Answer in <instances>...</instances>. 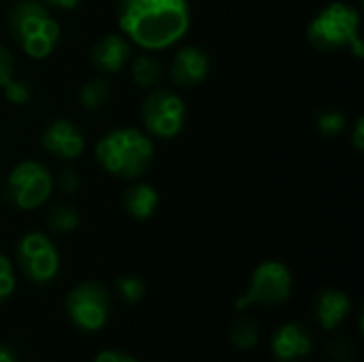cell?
Instances as JSON below:
<instances>
[{
    "instance_id": "6da1fadb",
    "label": "cell",
    "mask_w": 364,
    "mask_h": 362,
    "mask_svg": "<svg viewBox=\"0 0 364 362\" xmlns=\"http://www.w3.org/2000/svg\"><path fill=\"white\" fill-rule=\"evenodd\" d=\"M117 23L130 43L160 51L188 34L192 11L188 0H119Z\"/></svg>"
},
{
    "instance_id": "7a4b0ae2",
    "label": "cell",
    "mask_w": 364,
    "mask_h": 362,
    "mask_svg": "<svg viewBox=\"0 0 364 362\" xmlns=\"http://www.w3.org/2000/svg\"><path fill=\"white\" fill-rule=\"evenodd\" d=\"M98 164L113 177L139 179L154 160V141L139 128H115L96 143Z\"/></svg>"
},
{
    "instance_id": "3957f363",
    "label": "cell",
    "mask_w": 364,
    "mask_h": 362,
    "mask_svg": "<svg viewBox=\"0 0 364 362\" xmlns=\"http://www.w3.org/2000/svg\"><path fill=\"white\" fill-rule=\"evenodd\" d=\"M6 21L13 41L32 60L49 58L60 45V23L41 0H15Z\"/></svg>"
},
{
    "instance_id": "277c9868",
    "label": "cell",
    "mask_w": 364,
    "mask_h": 362,
    "mask_svg": "<svg viewBox=\"0 0 364 362\" xmlns=\"http://www.w3.org/2000/svg\"><path fill=\"white\" fill-rule=\"evenodd\" d=\"M307 41L322 53L348 49L356 58H363L364 49L358 9L339 0L326 4L311 17L307 26Z\"/></svg>"
},
{
    "instance_id": "5b68a950",
    "label": "cell",
    "mask_w": 364,
    "mask_h": 362,
    "mask_svg": "<svg viewBox=\"0 0 364 362\" xmlns=\"http://www.w3.org/2000/svg\"><path fill=\"white\" fill-rule=\"evenodd\" d=\"M141 119L149 137L154 139H175L188 119V109L183 98L166 87H156L147 94L141 105Z\"/></svg>"
},
{
    "instance_id": "8992f818",
    "label": "cell",
    "mask_w": 364,
    "mask_h": 362,
    "mask_svg": "<svg viewBox=\"0 0 364 362\" xmlns=\"http://www.w3.org/2000/svg\"><path fill=\"white\" fill-rule=\"evenodd\" d=\"M292 294V273L284 262L264 260L260 262L250 280V288L243 297L237 299L235 309L243 312L252 305L277 307L286 303Z\"/></svg>"
},
{
    "instance_id": "52a82bcc",
    "label": "cell",
    "mask_w": 364,
    "mask_h": 362,
    "mask_svg": "<svg viewBox=\"0 0 364 362\" xmlns=\"http://www.w3.org/2000/svg\"><path fill=\"white\" fill-rule=\"evenodd\" d=\"M53 190V177L49 169L36 160L19 162L6 179V201L21 211H32L41 207Z\"/></svg>"
},
{
    "instance_id": "ba28073f",
    "label": "cell",
    "mask_w": 364,
    "mask_h": 362,
    "mask_svg": "<svg viewBox=\"0 0 364 362\" xmlns=\"http://www.w3.org/2000/svg\"><path fill=\"white\" fill-rule=\"evenodd\" d=\"M66 314L70 322L83 331H100L111 316L109 290L98 282H81L66 294Z\"/></svg>"
},
{
    "instance_id": "9c48e42d",
    "label": "cell",
    "mask_w": 364,
    "mask_h": 362,
    "mask_svg": "<svg viewBox=\"0 0 364 362\" xmlns=\"http://www.w3.org/2000/svg\"><path fill=\"white\" fill-rule=\"evenodd\" d=\"M17 265L32 284H49L58 277L60 254L47 235L32 230L17 243Z\"/></svg>"
},
{
    "instance_id": "30bf717a",
    "label": "cell",
    "mask_w": 364,
    "mask_h": 362,
    "mask_svg": "<svg viewBox=\"0 0 364 362\" xmlns=\"http://www.w3.org/2000/svg\"><path fill=\"white\" fill-rule=\"evenodd\" d=\"M41 145L47 154L60 160H77L85 149V137L75 122L58 117L45 128Z\"/></svg>"
},
{
    "instance_id": "8fae6325",
    "label": "cell",
    "mask_w": 364,
    "mask_h": 362,
    "mask_svg": "<svg viewBox=\"0 0 364 362\" xmlns=\"http://www.w3.org/2000/svg\"><path fill=\"white\" fill-rule=\"evenodd\" d=\"M211 70V58L203 47L188 45L181 47L171 62V79L179 87H196L200 85Z\"/></svg>"
},
{
    "instance_id": "7c38bea8",
    "label": "cell",
    "mask_w": 364,
    "mask_h": 362,
    "mask_svg": "<svg viewBox=\"0 0 364 362\" xmlns=\"http://www.w3.org/2000/svg\"><path fill=\"white\" fill-rule=\"evenodd\" d=\"M314 348L311 333L296 322L284 324L271 339L273 356L279 362H303Z\"/></svg>"
},
{
    "instance_id": "4fadbf2b",
    "label": "cell",
    "mask_w": 364,
    "mask_h": 362,
    "mask_svg": "<svg viewBox=\"0 0 364 362\" xmlns=\"http://www.w3.org/2000/svg\"><path fill=\"white\" fill-rule=\"evenodd\" d=\"M130 53H132V47L124 34H105L90 49V62L98 73L113 75L126 66V62L130 60Z\"/></svg>"
},
{
    "instance_id": "5bb4252c",
    "label": "cell",
    "mask_w": 364,
    "mask_h": 362,
    "mask_svg": "<svg viewBox=\"0 0 364 362\" xmlns=\"http://www.w3.org/2000/svg\"><path fill=\"white\" fill-rule=\"evenodd\" d=\"M314 309H316V318H318L320 326L326 331H333L350 316L352 303L346 292H341L337 288H326L316 297Z\"/></svg>"
},
{
    "instance_id": "9a60e30c",
    "label": "cell",
    "mask_w": 364,
    "mask_h": 362,
    "mask_svg": "<svg viewBox=\"0 0 364 362\" xmlns=\"http://www.w3.org/2000/svg\"><path fill=\"white\" fill-rule=\"evenodd\" d=\"M122 203H124V209L128 211L130 218L145 222L156 213L158 203H160V194L156 192L154 186L145 183V181H136V183L126 188Z\"/></svg>"
},
{
    "instance_id": "2e32d148",
    "label": "cell",
    "mask_w": 364,
    "mask_h": 362,
    "mask_svg": "<svg viewBox=\"0 0 364 362\" xmlns=\"http://www.w3.org/2000/svg\"><path fill=\"white\" fill-rule=\"evenodd\" d=\"M162 75H164V66L156 55L143 53L132 62V79L141 87H156L162 81Z\"/></svg>"
},
{
    "instance_id": "e0dca14e",
    "label": "cell",
    "mask_w": 364,
    "mask_h": 362,
    "mask_svg": "<svg viewBox=\"0 0 364 362\" xmlns=\"http://www.w3.org/2000/svg\"><path fill=\"white\" fill-rule=\"evenodd\" d=\"M109 98H111V83L105 77H92L79 90V100L87 111L102 109L109 102Z\"/></svg>"
},
{
    "instance_id": "ac0fdd59",
    "label": "cell",
    "mask_w": 364,
    "mask_h": 362,
    "mask_svg": "<svg viewBox=\"0 0 364 362\" xmlns=\"http://www.w3.org/2000/svg\"><path fill=\"white\" fill-rule=\"evenodd\" d=\"M47 226L53 233H60V235L73 233L79 226V213H77V209L73 205L58 203V205L51 207V211L47 215Z\"/></svg>"
},
{
    "instance_id": "d6986e66",
    "label": "cell",
    "mask_w": 364,
    "mask_h": 362,
    "mask_svg": "<svg viewBox=\"0 0 364 362\" xmlns=\"http://www.w3.org/2000/svg\"><path fill=\"white\" fill-rule=\"evenodd\" d=\"M230 341L239 350H252L258 344V326L250 318H241L230 329Z\"/></svg>"
},
{
    "instance_id": "ffe728a7",
    "label": "cell",
    "mask_w": 364,
    "mask_h": 362,
    "mask_svg": "<svg viewBox=\"0 0 364 362\" xmlns=\"http://www.w3.org/2000/svg\"><path fill=\"white\" fill-rule=\"evenodd\" d=\"M316 126H318L320 134H324V137H337L346 128V115L341 111H337V109H324L316 117Z\"/></svg>"
},
{
    "instance_id": "44dd1931",
    "label": "cell",
    "mask_w": 364,
    "mask_h": 362,
    "mask_svg": "<svg viewBox=\"0 0 364 362\" xmlns=\"http://www.w3.org/2000/svg\"><path fill=\"white\" fill-rule=\"evenodd\" d=\"M115 286H117L119 297L124 301H128V303H139L145 297V284H143V280H139L134 275H122V277H117Z\"/></svg>"
},
{
    "instance_id": "7402d4cb",
    "label": "cell",
    "mask_w": 364,
    "mask_h": 362,
    "mask_svg": "<svg viewBox=\"0 0 364 362\" xmlns=\"http://www.w3.org/2000/svg\"><path fill=\"white\" fill-rule=\"evenodd\" d=\"M2 92H4V98L13 105H26L30 98H32V87L28 81L23 79H17V77H11L4 85H2Z\"/></svg>"
},
{
    "instance_id": "603a6c76",
    "label": "cell",
    "mask_w": 364,
    "mask_h": 362,
    "mask_svg": "<svg viewBox=\"0 0 364 362\" xmlns=\"http://www.w3.org/2000/svg\"><path fill=\"white\" fill-rule=\"evenodd\" d=\"M15 290V273H13V265L11 260L0 254V303L6 301Z\"/></svg>"
},
{
    "instance_id": "cb8c5ba5",
    "label": "cell",
    "mask_w": 364,
    "mask_h": 362,
    "mask_svg": "<svg viewBox=\"0 0 364 362\" xmlns=\"http://www.w3.org/2000/svg\"><path fill=\"white\" fill-rule=\"evenodd\" d=\"M354 352H356L354 344L346 337H337L328 344V356L335 361H352Z\"/></svg>"
},
{
    "instance_id": "d4e9b609",
    "label": "cell",
    "mask_w": 364,
    "mask_h": 362,
    "mask_svg": "<svg viewBox=\"0 0 364 362\" xmlns=\"http://www.w3.org/2000/svg\"><path fill=\"white\" fill-rule=\"evenodd\" d=\"M11 77H15V60H13L11 51L0 43V87H2Z\"/></svg>"
},
{
    "instance_id": "484cf974",
    "label": "cell",
    "mask_w": 364,
    "mask_h": 362,
    "mask_svg": "<svg viewBox=\"0 0 364 362\" xmlns=\"http://www.w3.org/2000/svg\"><path fill=\"white\" fill-rule=\"evenodd\" d=\"M58 186H60V190L66 192V194L77 192V190H79V175H77V171L64 169V171L60 173V177H58Z\"/></svg>"
},
{
    "instance_id": "4316f807",
    "label": "cell",
    "mask_w": 364,
    "mask_h": 362,
    "mask_svg": "<svg viewBox=\"0 0 364 362\" xmlns=\"http://www.w3.org/2000/svg\"><path fill=\"white\" fill-rule=\"evenodd\" d=\"M94 362H139L134 356L126 354V352H119V350H105L100 352Z\"/></svg>"
},
{
    "instance_id": "83f0119b",
    "label": "cell",
    "mask_w": 364,
    "mask_h": 362,
    "mask_svg": "<svg viewBox=\"0 0 364 362\" xmlns=\"http://www.w3.org/2000/svg\"><path fill=\"white\" fill-rule=\"evenodd\" d=\"M352 143L358 151L364 149V117H358L354 122V130H352Z\"/></svg>"
},
{
    "instance_id": "f1b7e54d",
    "label": "cell",
    "mask_w": 364,
    "mask_h": 362,
    "mask_svg": "<svg viewBox=\"0 0 364 362\" xmlns=\"http://www.w3.org/2000/svg\"><path fill=\"white\" fill-rule=\"evenodd\" d=\"M45 2H47V6H51V9L70 11V9L79 6V2H81V0H45Z\"/></svg>"
},
{
    "instance_id": "f546056e",
    "label": "cell",
    "mask_w": 364,
    "mask_h": 362,
    "mask_svg": "<svg viewBox=\"0 0 364 362\" xmlns=\"http://www.w3.org/2000/svg\"><path fill=\"white\" fill-rule=\"evenodd\" d=\"M0 362H17V354L9 346H0Z\"/></svg>"
}]
</instances>
